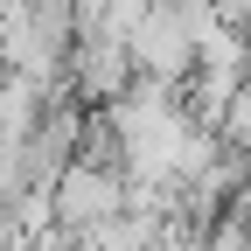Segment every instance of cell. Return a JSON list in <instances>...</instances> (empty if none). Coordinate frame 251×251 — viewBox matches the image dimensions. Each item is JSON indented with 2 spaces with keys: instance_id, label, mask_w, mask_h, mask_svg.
I'll return each mask as SVG.
<instances>
[{
  "instance_id": "obj_1",
  "label": "cell",
  "mask_w": 251,
  "mask_h": 251,
  "mask_svg": "<svg viewBox=\"0 0 251 251\" xmlns=\"http://www.w3.org/2000/svg\"><path fill=\"white\" fill-rule=\"evenodd\" d=\"M126 49H133V70H147V77H188L196 70V21H188V7L175 0H153V7L126 28Z\"/></svg>"
},
{
  "instance_id": "obj_2",
  "label": "cell",
  "mask_w": 251,
  "mask_h": 251,
  "mask_svg": "<svg viewBox=\"0 0 251 251\" xmlns=\"http://www.w3.org/2000/svg\"><path fill=\"white\" fill-rule=\"evenodd\" d=\"M126 216V181L112 168H63L56 175V224L63 230H98Z\"/></svg>"
},
{
  "instance_id": "obj_3",
  "label": "cell",
  "mask_w": 251,
  "mask_h": 251,
  "mask_svg": "<svg viewBox=\"0 0 251 251\" xmlns=\"http://www.w3.org/2000/svg\"><path fill=\"white\" fill-rule=\"evenodd\" d=\"M42 77H28V70H14L7 84H0V140L7 147H28L35 140V126H42Z\"/></svg>"
},
{
  "instance_id": "obj_4",
  "label": "cell",
  "mask_w": 251,
  "mask_h": 251,
  "mask_svg": "<svg viewBox=\"0 0 251 251\" xmlns=\"http://www.w3.org/2000/svg\"><path fill=\"white\" fill-rule=\"evenodd\" d=\"M21 196V147L0 140V202H14Z\"/></svg>"
},
{
  "instance_id": "obj_5",
  "label": "cell",
  "mask_w": 251,
  "mask_h": 251,
  "mask_svg": "<svg viewBox=\"0 0 251 251\" xmlns=\"http://www.w3.org/2000/svg\"><path fill=\"white\" fill-rule=\"evenodd\" d=\"M0 84H7V70H0Z\"/></svg>"
}]
</instances>
